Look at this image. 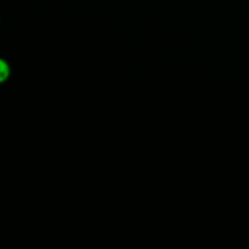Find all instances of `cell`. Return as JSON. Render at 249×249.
I'll list each match as a JSON object with an SVG mask.
<instances>
[{"mask_svg":"<svg viewBox=\"0 0 249 249\" xmlns=\"http://www.w3.org/2000/svg\"><path fill=\"white\" fill-rule=\"evenodd\" d=\"M10 77V66L4 58H0V84L6 82Z\"/></svg>","mask_w":249,"mask_h":249,"instance_id":"obj_1","label":"cell"}]
</instances>
